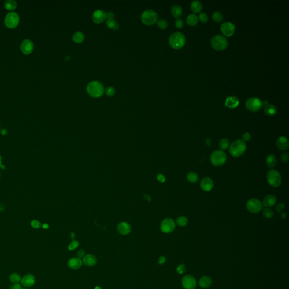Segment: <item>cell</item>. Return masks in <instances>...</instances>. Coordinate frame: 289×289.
<instances>
[{
  "label": "cell",
  "instance_id": "obj_1",
  "mask_svg": "<svg viewBox=\"0 0 289 289\" xmlns=\"http://www.w3.org/2000/svg\"><path fill=\"white\" fill-rule=\"evenodd\" d=\"M247 149L246 143L242 139H237L231 143L229 153L233 157H239L245 153Z\"/></svg>",
  "mask_w": 289,
  "mask_h": 289
},
{
  "label": "cell",
  "instance_id": "obj_2",
  "mask_svg": "<svg viewBox=\"0 0 289 289\" xmlns=\"http://www.w3.org/2000/svg\"><path fill=\"white\" fill-rule=\"evenodd\" d=\"M186 43L185 35L181 32H175L171 35L169 39V44L173 49L179 50L183 48Z\"/></svg>",
  "mask_w": 289,
  "mask_h": 289
},
{
  "label": "cell",
  "instance_id": "obj_3",
  "mask_svg": "<svg viewBox=\"0 0 289 289\" xmlns=\"http://www.w3.org/2000/svg\"><path fill=\"white\" fill-rule=\"evenodd\" d=\"M87 91L89 95L94 98H98L103 95L104 88L101 83L97 81H93L88 84Z\"/></svg>",
  "mask_w": 289,
  "mask_h": 289
},
{
  "label": "cell",
  "instance_id": "obj_4",
  "mask_svg": "<svg viewBox=\"0 0 289 289\" xmlns=\"http://www.w3.org/2000/svg\"><path fill=\"white\" fill-rule=\"evenodd\" d=\"M227 160V154L223 150L214 151L210 157L211 164L216 167L223 165L226 163Z\"/></svg>",
  "mask_w": 289,
  "mask_h": 289
},
{
  "label": "cell",
  "instance_id": "obj_5",
  "mask_svg": "<svg viewBox=\"0 0 289 289\" xmlns=\"http://www.w3.org/2000/svg\"><path fill=\"white\" fill-rule=\"evenodd\" d=\"M212 48L217 51H223L228 46V42L226 37L221 35H216L212 37L211 41Z\"/></svg>",
  "mask_w": 289,
  "mask_h": 289
},
{
  "label": "cell",
  "instance_id": "obj_6",
  "mask_svg": "<svg viewBox=\"0 0 289 289\" xmlns=\"http://www.w3.org/2000/svg\"><path fill=\"white\" fill-rule=\"evenodd\" d=\"M267 180L268 183L275 187L280 186L282 183V178L280 172L274 169H271L268 172Z\"/></svg>",
  "mask_w": 289,
  "mask_h": 289
},
{
  "label": "cell",
  "instance_id": "obj_7",
  "mask_svg": "<svg viewBox=\"0 0 289 289\" xmlns=\"http://www.w3.org/2000/svg\"><path fill=\"white\" fill-rule=\"evenodd\" d=\"M141 21L143 23L147 26L153 25L157 22V13L153 10H147L143 13L141 17Z\"/></svg>",
  "mask_w": 289,
  "mask_h": 289
},
{
  "label": "cell",
  "instance_id": "obj_8",
  "mask_svg": "<svg viewBox=\"0 0 289 289\" xmlns=\"http://www.w3.org/2000/svg\"><path fill=\"white\" fill-rule=\"evenodd\" d=\"M20 20L19 15L14 11H11L5 17V24L9 28H15L19 24Z\"/></svg>",
  "mask_w": 289,
  "mask_h": 289
},
{
  "label": "cell",
  "instance_id": "obj_9",
  "mask_svg": "<svg viewBox=\"0 0 289 289\" xmlns=\"http://www.w3.org/2000/svg\"><path fill=\"white\" fill-rule=\"evenodd\" d=\"M263 205L260 200L256 198H251L249 199L246 204V208L249 212L253 213H257L261 211L263 209Z\"/></svg>",
  "mask_w": 289,
  "mask_h": 289
},
{
  "label": "cell",
  "instance_id": "obj_10",
  "mask_svg": "<svg viewBox=\"0 0 289 289\" xmlns=\"http://www.w3.org/2000/svg\"><path fill=\"white\" fill-rule=\"evenodd\" d=\"M245 105L247 110L252 112H256L261 109L263 103L259 99L256 97H252L246 101Z\"/></svg>",
  "mask_w": 289,
  "mask_h": 289
},
{
  "label": "cell",
  "instance_id": "obj_11",
  "mask_svg": "<svg viewBox=\"0 0 289 289\" xmlns=\"http://www.w3.org/2000/svg\"><path fill=\"white\" fill-rule=\"evenodd\" d=\"M176 227V224L173 220L167 218L161 222V232L165 233H171L175 230Z\"/></svg>",
  "mask_w": 289,
  "mask_h": 289
},
{
  "label": "cell",
  "instance_id": "obj_12",
  "mask_svg": "<svg viewBox=\"0 0 289 289\" xmlns=\"http://www.w3.org/2000/svg\"><path fill=\"white\" fill-rule=\"evenodd\" d=\"M181 283L185 289H194L197 286L196 279L191 275H186L182 278Z\"/></svg>",
  "mask_w": 289,
  "mask_h": 289
},
{
  "label": "cell",
  "instance_id": "obj_13",
  "mask_svg": "<svg viewBox=\"0 0 289 289\" xmlns=\"http://www.w3.org/2000/svg\"><path fill=\"white\" fill-rule=\"evenodd\" d=\"M221 31L224 36H232L235 32V26L231 22H225L221 26Z\"/></svg>",
  "mask_w": 289,
  "mask_h": 289
},
{
  "label": "cell",
  "instance_id": "obj_14",
  "mask_svg": "<svg viewBox=\"0 0 289 289\" xmlns=\"http://www.w3.org/2000/svg\"><path fill=\"white\" fill-rule=\"evenodd\" d=\"M20 49L23 53L24 54H31L34 49L33 43L29 39H26L23 41L20 45Z\"/></svg>",
  "mask_w": 289,
  "mask_h": 289
},
{
  "label": "cell",
  "instance_id": "obj_15",
  "mask_svg": "<svg viewBox=\"0 0 289 289\" xmlns=\"http://www.w3.org/2000/svg\"><path fill=\"white\" fill-rule=\"evenodd\" d=\"M202 189L205 191H209L213 187V181L210 177H206L202 180L200 183Z\"/></svg>",
  "mask_w": 289,
  "mask_h": 289
},
{
  "label": "cell",
  "instance_id": "obj_16",
  "mask_svg": "<svg viewBox=\"0 0 289 289\" xmlns=\"http://www.w3.org/2000/svg\"><path fill=\"white\" fill-rule=\"evenodd\" d=\"M106 13L103 10H96L92 15V19L93 22L97 24H99L104 22L106 20Z\"/></svg>",
  "mask_w": 289,
  "mask_h": 289
},
{
  "label": "cell",
  "instance_id": "obj_17",
  "mask_svg": "<svg viewBox=\"0 0 289 289\" xmlns=\"http://www.w3.org/2000/svg\"><path fill=\"white\" fill-rule=\"evenodd\" d=\"M277 202V197L273 194H269L264 198L262 205L265 207L270 208L271 207H273L275 206Z\"/></svg>",
  "mask_w": 289,
  "mask_h": 289
},
{
  "label": "cell",
  "instance_id": "obj_18",
  "mask_svg": "<svg viewBox=\"0 0 289 289\" xmlns=\"http://www.w3.org/2000/svg\"><path fill=\"white\" fill-rule=\"evenodd\" d=\"M21 284L23 286L26 287H30L35 285V278L33 275L28 274L24 276L21 279Z\"/></svg>",
  "mask_w": 289,
  "mask_h": 289
},
{
  "label": "cell",
  "instance_id": "obj_19",
  "mask_svg": "<svg viewBox=\"0 0 289 289\" xmlns=\"http://www.w3.org/2000/svg\"><path fill=\"white\" fill-rule=\"evenodd\" d=\"M276 146L280 150H287L289 148V140L286 137L281 136L276 141Z\"/></svg>",
  "mask_w": 289,
  "mask_h": 289
},
{
  "label": "cell",
  "instance_id": "obj_20",
  "mask_svg": "<svg viewBox=\"0 0 289 289\" xmlns=\"http://www.w3.org/2000/svg\"><path fill=\"white\" fill-rule=\"evenodd\" d=\"M83 261L81 259L77 258H72L68 261V266L72 269H77L81 267Z\"/></svg>",
  "mask_w": 289,
  "mask_h": 289
},
{
  "label": "cell",
  "instance_id": "obj_21",
  "mask_svg": "<svg viewBox=\"0 0 289 289\" xmlns=\"http://www.w3.org/2000/svg\"><path fill=\"white\" fill-rule=\"evenodd\" d=\"M239 104V99L234 96H231V97H228L226 99V101L225 102V106L230 109L236 108L237 107H238Z\"/></svg>",
  "mask_w": 289,
  "mask_h": 289
},
{
  "label": "cell",
  "instance_id": "obj_22",
  "mask_svg": "<svg viewBox=\"0 0 289 289\" xmlns=\"http://www.w3.org/2000/svg\"><path fill=\"white\" fill-rule=\"evenodd\" d=\"M82 261L83 263L88 267H93L95 265L97 262L95 256L91 254H88L84 256Z\"/></svg>",
  "mask_w": 289,
  "mask_h": 289
},
{
  "label": "cell",
  "instance_id": "obj_23",
  "mask_svg": "<svg viewBox=\"0 0 289 289\" xmlns=\"http://www.w3.org/2000/svg\"><path fill=\"white\" fill-rule=\"evenodd\" d=\"M117 231L120 234L122 235L128 234L131 231V226L127 223H121L117 225Z\"/></svg>",
  "mask_w": 289,
  "mask_h": 289
},
{
  "label": "cell",
  "instance_id": "obj_24",
  "mask_svg": "<svg viewBox=\"0 0 289 289\" xmlns=\"http://www.w3.org/2000/svg\"><path fill=\"white\" fill-rule=\"evenodd\" d=\"M264 111L266 115L272 117L276 115V113H277V109L275 105L268 103L267 104L264 105Z\"/></svg>",
  "mask_w": 289,
  "mask_h": 289
},
{
  "label": "cell",
  "instance_id": "obj_25",
  "mask_svg": "<svg viewBox=\"0 0 289 289\" xmlns=\"http://www.w3.org/2000/svg\"><path fill=\"white\" fill-rule=\"evenodd\" d=\"M212 279L209 276H203L200 278L199 281V285L202 287L207 289L209 287L212 285Z\"/></svg>",
  "mask_w": 289,
  "mask_h": 289
},
{
  "label": "cell",
  "instance_id": "obj_26",
  "mask_svg": "<svg viewBox=\"0 0 289 289\" xmlns=\"http://www.w3.org/2000/svg\"><path fill=\"white\" fill-rule=\"evenodd\" d=\"M277 157L274 154H269L266 157V164L270 169L275 167L277 164Z\"/></svg>",
  "mask_w": 289,
  "mask_h": 289
},
{
  "label": "cell",
  "instance_id": "obj_27",
  "mask_svg": "<svg viewBox=\"0 0 289 289\" xmlns=\"http://www.w3.org/2000/svg\"><path fill=\"white\" fill-rule=\"evenodd\" d=\"M171 13L175 18H179L183 15V9L179 5H175L171 8Z\"/></svg>",
  "mask_w": 289,
  "mask_h": 289
},
{
  "label": "cell",
  "instance_id": "obj_28",
  "mask_svg": "<svg viewBox=\"0 0 289 289\" xmlns=\"http://www.w3.org/2000/svg\"><path fill=\"white\" fill-rule=\"evenodd\" d=\"M191 11L194 13H199L202 10L203 6L201 3L198 1H193L191 4Z\"/></svg>",
  "mask_w": 289,
  "mask_h": 289
},
{
  "label": "cell",
  "instance_id": "obj_29",
  "mask_svg": "<svg viewBox=\"0 0 289 289\" xmlns=\"http://www.w3.org/2000/svg\"><path fill=\"white\" fill-rule=\"evenodd\" d=\"M198 22V17L195 14H191L187 16V23L190 26H195L197 24Z\"/></svg>",
  "mask_w": 289,
  "mask_h": 289
},
{
  "label": "cell",
  "instance_id": "obj_30",
  "mask_svg": "<svg viewBox=\"0 0 289 289\" xmlns=\"http://www.w3.org/2000/svg\"><path fill=\"white\" fill-rule=\"evenodd\" d=\"M4 6L7 10L13 11L17 7V3L14 0H6L5 1Z\"/></svg>",
  "mask_w": 289,
  "mask_h": 289
},
{
  "label": "cell",
  "instance_id": "obj_31",
  "mask_svg": "<svg viewBox=\"0 0 289 289\" xmlns=\"http://www.w3.org/2000/svg\"><path fill=\"white\" fill-rule=\"evenodd\" d=\"M106 25L109 28L113 29V31H117L119 28V24L114 19H107Z\"/></svg>",
  "mask_w": 289,
  "mask_h": 289
},
{
  "label": "cell",
  "instance_id": "obj_32",
  "mask_svg": "<svg viewBox=\"0 0 289 289\" xmlns=\"http://www.w3.org/2000/svg\"><path fill=\"white\" fill-rule=\"evenodd\" d=\"M72 39L73 41L76 43H81L84 41V35L81 32H77L73 35Z\"/></svg>",
  "mask_w": 289,
  "mask_h": 289
},
{
  "label": "cell",
  "instance_id": "obj_33",
  "mask_svg": "<svg viewBox=\"0 0 289 289\" xmlns=\"http://www.w3.org/2000/svg\"><path fill=\"white\" fill-rule=\"evenodd\" d=\"M187 181L191 183H196L199 179V177L197 174L194 172L188 173L187 175Z\"/></svg>",
  "mask_w": 289,
  "mask_h": 289
},
{
  "label": "cell",
  "instance_id": "obj_34",
  "mask_svg": "<svg viewBox=\"0 0 289 289\" xmlns=\"http://www.w3.org/2000/svg\"><path fill=\"white\" fill-rule=\"evenodd\" d=\"M176 223L180 227H185L188 223V219L185 216H180L176 219Z\"/></svg>",
  "mask_w": 289,
  "mask_h": 289
},
{
  "label": "cell",
  "instance_id": "obj_35",
  "mask_svg": "<svg viewBox=\"0 0 289 289\" xmlns=\"http://www.w3.org/2000/svg\"><path fill=\"white\" fill-rule=\"evenodd\" d=\"M262 213L263 216L267 219H271L274 215V212L272 209L269 207H265L262 209Z\"/></svg>",
  "mask_w": 289,
  "mask_h": 289
},
{
  "label": "cell",
  "instance_id": "obj_36",
  "mask_svg": "<svg viewBox=\"0 0 289 289\" xmlns=\"http://www.w3.org/2000/svg\"><path fill=\"white\" fill-rule=\"evenodd\" d=\"M230 146V142L227 139H223L220 141L219 147L221 150H226Z\"/></svg>",
  "mask_w": 289,
  "mask_h": 289
},
{
  "label": "cell",
  "instance_id": "obj_37",
  "mask_svg": "<svg viewBox=\"0 0 289 289\" xmlns=\"http://www.w3.org/2000/svg\"><path fill=\"white\" fill-rule=\"evenodd\" d=\"M212 19L217 23L222 22L223 20V15L220 11H215L213 13L212 16Z\"/></svg>",
  "mask_w": 289,
  "mask_h": 289
},
{
  "label": "cell",
  "instance_id": "obj_38",
  "mask_svg": "<svg viewBox=\"0 0 289 289\" xmlns=\"http://www.w3.org/2000/svg\"><path fill=\"white\" fill-rule=\"evenodd\" d=\"M9 279L12 283H18L19 282L21 281V277L18 273H13L10 276Z\"/></svg>",
  "mask_w": 289,
  "mask_h": 289
},
{
  "label": "cell",
  "instance_id": "obj_39",
  "mask_svg": "<svg viewBox=\"0 0 289 289\" xmlns=\"http://www.w3.org/2000/svg\"><path fill=\"white\" fill-rule=\"evenodd\" d=\"M157 25L158 27L161 29H166L169 26L168 22L165 19H161L157 22Z\"/></svg>",
  "mask_w": 289,
  "mask_h": 289
},
{
  "label": "cell",
  "instance_id": "obj_40",
  "mask_svg": "<svg viewBox=\"0 0 289 289\" xmlns=\"http://www.w3.org/2000/svg\"><path fill=\"white\" fill-rule=\"evenodd\" d=\"M199 19L202 23H206L209 20V17L206 13H202L199 15Z\"/></svg>",
  "mask_w": 289,
  "mask_h": 289
},
{
  "label": "cell",
  "instance_id": "obj_41",
  "mask_svg": "<svg viewBox=\"0 0 289 289\" xmlns=\"http://www.w3.org/2000/svg\"><path fill=\"white\" fill-rule=\"evenodd\" d=\"M175 27L177 28L181 29L184 26V22L181 18L176 19L175 22Z\"/></svg>",
  "mask_w": 289,
  "mask_h": 289
},
{
  "label": "cell",
  "instance_id": "obj_42",
  "mask_svg": "<svg viewBox=\"0 0 289 289\" xmlns=\"http://www.w3.org/2000/svg\"><path fill=\"white\" fill-rule=\"evenodd\" d=\"M176 271H177V272L179 274V275H182L183 274V273L185 272L186 271V266L185 264H180L179 265L177 269H176Z\"/></svg>",
  "mask_w": 289,
  "mask_h": 289
},
{
  "label": "cell",
  "instance_id": "obj_43",
  "mask_svg": "<svg viewBox=\"0 0 289 289\" xmlns=\"http://www.w3.org/2000/svg\"><path fill=\"white\" fill-rule=\"evenodd\" d=\"M79 242L77 241H75V240H73L71 242L70 245H69V247H68V249L70 251H72L73 250H75V249H76L77 247L79 246Z\"/></svg>",
  "mask_w": 289,
  "mask_h": 289
},
{
  "label": "cell",
  "instance_id": "obj_44",
  "mask_svg": "<svg viewBox=\"0 0 289 289\" xmlns=\"http://www.w3.org/2000/svg\"><path fill=\"white\" fill-rule=\"evenodd\" d=\"M105 92H106V95H108V96H110V97H111V96H113L115 93V90L114 88L111 87H109L107 88H106V91H105Z\"/></svg>",
  "mask_w": 289,
  "mask_h": 289
},
{
  "label": "cell",
  "instance_id": "obj_45",
  "mask_svg": "<svg viewBox=\"0 0 289 289\" xmlns=\"http://www.w3.org/2000/svg\"><path fill=\"white\" fill-rule=\"evenodd\" d=\"M31 225L34 229H39L41 227V223L39 221L36 220H32L31 223Z\"/></svg>",
  "mask_w": 289,
  "mask_h": 289
},
{
  "label": "cell",
  "instance_id": "obj_46",
  "mask_svg": "<svg viewBox=\"0 0 289 289\" xmlns=\"http://www.w3.org/2000/svg\"><path fill=\"white\" fill-rule=\"evenodd\" d=\"M251 136L249 132H245L242 135V140L244 141L245 143L249 141L251 139Z\"/></svg>",
  "mask_w": 289,
  "mask_h": 289
},
{
  "label": "cell",
  "instance_id": "obj_47",
  "mask_svg": "<svg viewBox=\"0 0 289 289\" xmlns=\"http://www.w3.org/2000/svg\"><path fill=\"white\" fill-rule=\"evenodd\" d=\"M281 161L284 163H286L289 161V154L287 153H283V154L281 155Z\"/></svg>",
  "mask_w": 289,
  "mask_h": 289
},
{
  "label": "cell",
  "instance_id": "obj_48",
  "mask_svg": "<svg viewBox=\"0 0 289 289\" xmlns=\"http://www.w3.org/2000/svg\"><path fill=\"white\" fill-rule=\"evenodd\" d=\"M284 208H285V205L282 203H280L278 205H277L276 209V211L277 212H280L282 211Z\"/></svg>",
  "mask_w": 289,
  "mask_h": 289
},
{
  "label": "cell",
  "instance_id": "obj_49",
  "mask_svg": "<svg viewBox=\"0 0 289 289\" xmlns=\"http://www.w3.org/2000/svg\"><path fill=\"white\" fill-rule=\"evenodd\" d=\"M10 289H23L22 286L19 283H14L11 286Z\"/></svg>",
  "mask_w": 289,
  "mask_h": 289
},
{
  "label": "cell",
  "instance_id": "obj_50",
  "mask_svg": "<svg viewBox=\"0 0 289 289\" xmlns=\"http://www.w3.org/2000/svg\"><path fill=\"white\" fill-rule=\"evenodd\" d=\"M85 255V251L83 250H80L77 253V256L79 258H83Z\"/></svg>",
  "mask_w": 289,
  "mask_h": 289
},
{
  "label": "cell",
  "instance_id": "obj_51",
  "mask_svg": "<svg viewBox=\"0 0 289 289\" xmlns=\"http://www.w3.org/2000/svg\"><path fill=\"white\" fill-rule=\"evenodd\" d=\"M157 180L161 183H164L165 180V176L161 174L158 175L157 176Z\"/></svg>",
  "mask_w": 289,
  "mask_h": 289
},
{
  "label": "cell",
  "instance_id": "obj_52",
  "mask_svg": "<svg viewBox=\"0 0 289 289\" xmlns=\"http://www.w3.org/2000/svg\"><path fill=\"white\" fill-rule=\"evenodd\" d=\"M165 260H166V258H165V256H161L159 259V260H158V263L159 264H163L165 263Z\"/></svg>",
  "mask_w": 289,
  "mask_h": 289
},
{
  "label": "cell",
  "instance_id": "obj_53",
  "mask_svg": "<svg viewBox=\"0 0 289 289\" xmlns=\"http://www.w3.org/2000/svg\"><path fill=\"white\" fill-rule=\"evenodd\" d=\"M114 16H115L114 14L111 11H110L106 14V17L107 18V19H113Z\"/></svg>",
  "mask_w": 289,
  "mask_h": 289
},
{
  "label": "cell",
  "instance_id": "obj_54",
  "mask_svg": "<svg viewBox=\"0 0 289 289\" xmlns=\"http://www.w3.org/2000/svg\"><path fill=\"white\" fill-rule=\"evenodd\" d=\"M2 157L0 155V167L2 170H5L6 169V167L4 165H2Z\"/></svg>",
  "mask_w": 289,
  "mask_h": 289
},
{
  "label": "cell",
  "instance_id": "obj_55",
  "mask_svg": "<svg viewBox=\"0 0 289 289\" xmlns=\"http://www.w3.org/2000/svg\"><path fill=\"white\" fill-rule=\"evenodd\" d=\"M1 134L3 135H6L7 134V130L6 129H2L1 130Z\"/></svg>",
  "mask_w": 289,
  "mask_h": 289
},
{
  "label": "cell",
  "instance_id": "obj_56",
  "mask_svg": "<svg viewBox=\"0 0 289 289\" xmlns=\"http://www.w3.org/2000/svg\"><path fill=\"white\" fill-rule=\"evenodd\" d=\"M211 141L209 139H207L206 140V144L208 146H211Z\"/></svg>",
  "mask_w": 289,
  "mask_h": 289
},
{
  "label": "cell",
  "instance_id": "obj_57",
  "mask_svg": "<svg viewBox=\"0 0 289 289\" xmlns=\"http://www.w3.org/2000/svg\"><path fill=\"white\" fill-rule=\"evenodd\" d=\"M49 225H48V224L46 223L43 224V225H42L43 228L44 229H47L49 228Z\"/></svg>",
  "mask_w": 289,
  "mask_h": 289
},
{
  "label": "cell",
  "instance_id": "obj_58",
  "mask_svg": "<svg viewBox=\"0 0 289 289\" xmlns=\"http://www.w3.org/2000/svg\"><path fill=\"white\" fill-rule=\"evenodd\" d=\"M144 198H145L146 199H147L148 201H150L151 199V198L150 196L148 195H147V194H145V195H144Z\"/></svg>",
  "mask_w": 289,
  "mask_h": 289
},
{
  "label": "cell",
  "instance_id": "obj_59",
  "mask_svg": "<svg viewBox=\"0 0 289 289\" xmlns=\"http://www.w3.org/2000/svg\"><path fill=\"white\" fill-rule=\"evenodd\" d=\"M281 217H282L283 219H285L286 217V213H285V212L282 213V214L281 215Z\"/></svg>",
  "mask_w": 289,
  "mask_h": 289
},
{
  "label": "cell",
  "instance_id": "obj_60",
  "mask_svg": "<svg viewBox=\"0 0 289 289\" xmlns=\"http://www.w3.org/2000/svg\"><path fill=\"white\" fill-rule=\"evenodd\" d=\"M70 236H71V238L73 239V238L75 237V233H73V232H72V233H71V234H70Z\"/></svg>",
  "mask_w": 289,
  "mask_h": 289
},
{
  "label": "cell",
  "instance_id": "obj_61",
  "mask_svg": "<svg viewBox=\"0 0 289 289\" xmlns=\"http://www.w3.org/2000/svg\"><path fill=\"white\" fill-rule=\"evenodd\" d=\"M94 289H101V288L99 286H96Z\"/></svg>",
  "mask_w": 289,
  "mask_h": 289
},
{
  "label": "cell",
  "instance_id": "obj_62",
  "mask_svg": "<svg viewBox=\"0 0 289 289\" xmlns=\"http://www.w3.org/2000/svg\"><path fill=\"white\" fill-rule=\"evenodd\" d=\"M1 173H0V178H1Z\"/></svg>",
  "mask_w": 289,
  "mask_h": 289
}]
</instances>
